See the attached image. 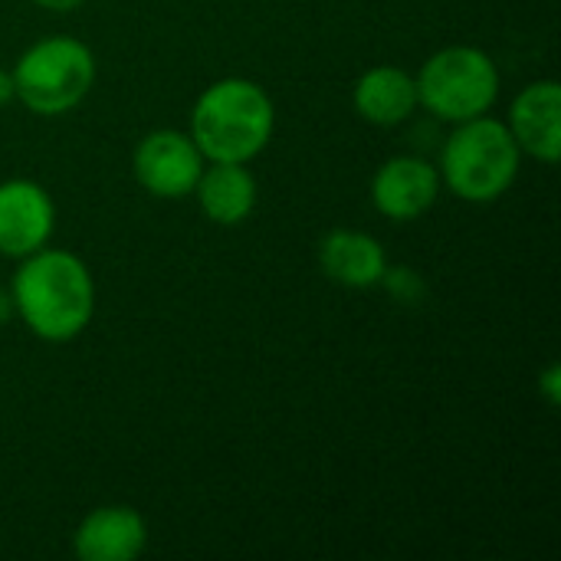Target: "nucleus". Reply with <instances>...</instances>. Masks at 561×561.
Returning a JSON list of instances; mask_svg holds the SVG:
<instances>
[{"mask_svg": "<svg viewBox=\"0 0 561 561\" xmlns=\"http://www.w3.org/2000/svg\"><path fill=\"white\" fill-rule=\"evenodd\" d=\"M7 289L13 296V316L39 342H72L95 319V276L72 250L46 243L43 250L16 260V273Z\"/></svg>", "mask_w": 561, "mask_h": 561, "instance_id": "1", "label": "nucleus"}, {"mask_svg": "<svg viewBox=\"0 0 561 561\" xmlns=\"http://www.w3.org/2000/svg\"><path fill=\"white\" fill-rule=\"evenodd\" d=\"M187 131L207 161L250 164L273 141L276 105L260 82L227 76L197 95Z\"/></svg>", "mask_w": 561, "mask_h": 561, "instance_id": "2", "label": "nucleus"}, {"mask_svg": "<svg viewBox=\"0 0 561 561\" xmlns=\"http://www.w3.org/2000/svg\"><path fill=\"white\" fill-rule=\"evenodd\" d=\"M523 151L506 122L486 115L457 122L440 145V184L467 204L506 197L523 171Z\"/></svg>", "mask_w": 561, "mask_h": 561, "instance_id": "3", "label": "nucleus"}, {"mask_svg": "<svg viewBox=\"0 0 561 561\" xmlns=\"http://www.w3.org/2000/svg\"><path fill=\"white\" fill-rule=\"evenodd\" d=\"M10 76L16 102L23 108L43 118H59L89 99L99 76V62L89 43H82L79 36L53 33L30 43L16 56Z\"/></svg>", "mask_w": 561, "mask_h": 561, "instance_id": "4", "label": "nucleus"}, {"mask_svg": "<svg viewBox=\"0 0 561 561\" xmlns=\"http://www.w3.org/2000/svg\"><path fill=\"white\" fill-rule=\"evenodd\" d=\"M417 102L437 122L457 125L486 115L500 99V69L480 46H444L417 72Z\"/></svg>", "mask_w": 561, "mask_h": 561, "instance_id": "5", "label": "nucleus"}, {"mask_svg": "<svg viewBox=\"0 0 561 561\" xmlns=\"http://www.w3.org/2000/svg\"><path fill=\"white\" fill-rule=\"evenodd\" d=\"M207 158L201 154L191 131L178 128H154L148 131L131 151V174L135 181L161 201L191 197Z\"/></svg>", "mask_w": 561, "mask_h": 561, "instance_id": "6", "label": "nucleus"}, {"mask_svg": "<svg viewBox=\"0 0 561 561\" xmlns=\"http://www.w3.org/2000/svg\"><path fill=\"white\" fill-rule=\"evenodd\" d=\"M56 233V204L30 178L0 181V256L23 260L43 250Z\"/></svg>", "mask_w": 561, "mask_h": 561, "instance_id": "7", "label": "nucleus"}, {"mask_svg": "<svg viewBox=\"0 0 561 561\" xmlns=\"http://www.w3.org/2000/svg\"><path fill=\"white\" fill-rule=\"evenodd\" d=\"M440 171L421 154H394L371 178V204L391 224H411L424 217L440 197Z\"/></svg>", "mask_w": 561, "mask_h": 561, "instance_id": "8", "label": "nucleus"}, {"mask_svg": "<svg viewBox=\"0 0 561 561\" xmlns=\"http://www.w3.org/2000/svg\"><path fill=\"white\" fill-rule=\"evenodd\" d=\"M523 154L539 164H556L561 158V85L556 79H536L523 85L510 105V122Z\"/></svg>", "mask_w": 561, "mask_h": 561, "instance_id": "9", "label": "nucleus"}, {"mask_svg": "<svg viewBox=\"0 0 561 561\" xmlns=\"http://www.w3.org/2000/svg\"><path fill=\"white\" fill-rule=\"evenodd\" d=\"M148 549V523L131 506H99L72 533L79 561H131Z\"/></svg>", "mask_w": 561, "mask_h": 561, "instance_id": "10", "label": "nucleus"}, {"mask_svg": "<svg viewBox=\"0 0 561 561\" xmlns=\"http://www.w3.org/2000/svg\"><path fill=\"white\" fill-rule=\"evenodd\" d=\"M201 214L217 227H240L250 220L260 201V184L253 171L240 161H207L194 191Z\"/></svg>", "mask_w": 561, "mask_h": 561, "instance_id": "11", "label": "nucleus"}, {"mask_svg": "<svg viewBox=\"0 0 561 561\" xmlns=\"http://www.w3.org/2000/svg\"><path fill=\"white\" fill-rule=\"evenodd\" d=\"M319 266L345 289H375L388 270V250L365 230L339 227L319 240Z\"/></svg>", "mask_w": 561, "mask_h": 561, "instance_id": "12", "label": "nucleus"}, {"mask_svg": "<svg viewBox=\"0 0 561 561\" xmlns=\"http://www.w3.org/2000/svg\"><path fill=\"white\" fill-rule=\"evenodd\" d=\"M355 112L378 128H394L404 125L417 108V82L414 72L401 66H371L358 76L352 89Z\"/></svg>", "mask_w": 561, "mask_h": 561, "instance_id": "13", "label": "nucleus"}, {"mask_svg": "<svg viewBox=\"0 0 561 561\" xmlns=\"http://www.w3.org/2000/svg\"><path fill=\"white\" fill-rule=\"evenodd\" d=\"M378 286H385V293L398 306H421L424 296H427V279L414 266H391L388 263V270H385Z\"/></svg>", "mask_w": 561, "mask_h": 561, "instance_id": "14", "label": "nucleus"}, {"mask_svg": "<svg viewBox=\"0 0 561 561\" xmlns=\"http://www.w3.org/2000/svg\"><path fill=\"white\" fill-rule=\"evenodd\" d=\"M539 394L546 398L549 408H556L561 401V365H549L542 375H539Z\"/></svg>", "mask_w": 561, "mask_h": 561, "instance_id": "15", "label": "nucleus"}, {"mask_svg": "<svg viewBox=\"0 0 561 561\" xmlns=\"http://www.w3.org/2000/svg\"><path fill=\"white\" fill-rule=\"evenodd\" d=\"M30 3H36L39 10H49V13H72V10H79L85 0H30Z\"/></svg>", "mask_w": 561, "mask_h": 561, "instance_id": "16", "label": "nucleus"}, {"mask_svg": "<svg viewBox=\"0 0 561 561\" xmlns=\"http://www.w3.org/2000/svg\"><path fill=\"white\" fill-rule=\"evenodd\" d=\"M10 102H16L13 76H10V69H3V66H0V108H7Z\"/></svg>", "mask_w": 561, "mask_h": 561, "instance_id": "17", "label": "nucleus"}, {"mask_svg": "<svg viewBox=\"0 0 561 561\" xmlns=\"http://www.w3.org/2000/svg\"><path fill=\"white\" fill-rule=\"evenodd\" d=\"M13 319V296L7 286H0V329Z\"/></svg>", "mask_w": 561, "mask_h": 561, "instance_id": "18", "label": "nucleus"}]
</instances>
